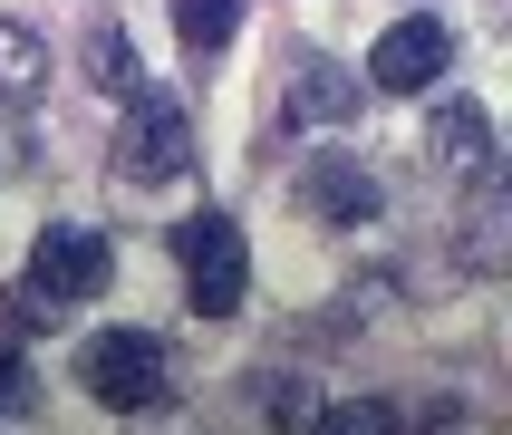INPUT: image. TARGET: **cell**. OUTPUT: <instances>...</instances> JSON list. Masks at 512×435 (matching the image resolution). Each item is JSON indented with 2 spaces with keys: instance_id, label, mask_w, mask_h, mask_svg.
I'll return each mask as SVG.
<instances>
[{
  "instance_id": "cell-6",
  "label": "cell",
  "mask_w": 512,
  "mask_h": 435,
  "mask_svg": "<svg viewBox=\"0 0 512 435\" xmlns=\"http://www.w3.org/2000/svg\"><path fill=\"white\" fill-rule=\"evenodd\" d=\"M300 203H310L319 223H368L377 213V174L358 155H310L300 165Z\"/></svg>"
},
{
  "instance_id": "cell-13",
  "label": "cell",
  "mask_w": 512,
  "mask_h": 435,
  "mask_svg": "<svg viewBox=\"0 0 512 435\" xmlns=\"http://www.w3.org/2000/svg\"><path fill=\"white\" fill-rule=\"evenodd\" d=\"M261 406H271V426H310V397H300V377H271V387H261Z\"/></svg>"
},
{
  "instance_id": "cell-10",
  "label": "cell",
  "mask_w": 512,
  "mask_h": 435,
  "mask_svg": "<svg viewBox=\"0 0 512 435\" xmlns=\"http://www.w3.org/2000/svg\"><path fill=\"white\" fill-rule=\"evenodd\" d=\"M39 78H49V49H39V29H29V20H0V97H29Z\"/></svg>"
},
{
  "instance_id": "cell-2",
  "label": "cell",
  "mask_w": 512,
  "mask_h": 435,
  "mask_svg": "<svg viewBox=\"0 0 512 435\" xmlns=\"http://www.w3.org/2000/svg\"><path fill=\"white\" fill-rule=\"evenodd\" d=\"M78 387L97 406H116V416L155 406L165 397V339H155V329H97V339L78 348Z\"/></svg>"
},
{
  "instance_id": "cell-8",
  "label": "cell",
  "mask_w": 512,
  "mask_h": 435,
  "mask_svg": "<svg viewBox=\"0 0 512 435\" xmlns=\"http://www.w3.org/2000/svg\"><path fill=\"white\" fill-rule=\"evenodd\" d=\"M426 155H435L445 174H493V116L474 107V97H445V107H435Z\"/></svg>"
},
{
  "instance_id": "cell-9",
  "label": "cell",
  "mask_w": 512,
  "mask_h": 435,
  "mask_svg": "<svg viewBox=\"0 0 512 435\" xmlns=\"http://www.w3.org/2000/svg\"><path fill=\"white\" fill-rule=\"evenodd\" d=\"M174 39L194 58H223L242 39V0H174Z\"/></svg>"
},
{
  "instance_id": "cell-1",
  "label": "cell",
  "mask_w": 512,
  "mask_h": 435,
  "mask_svg": "<svg viewBox=\"0 0 512 435\" xmlns=\"http://www.w3.org/2000/svg\"><path fill=\"white\" fill-rule=\"evenodd\" d=\"M174 261H184V300H194L203 319H232V310H242L252 252H242V223H232V213H194V223L174 232Z\"/></svg>"
},
{
  "instance_id": "cell-11",
  "label": "cell",
  "mask_w": 512,
  "mask_h": 435,
  "mask_svg": "<svg viewBox=\"0 0 512 435\" xmlns=\"http://www.w3.org/2000/svg\"><path fill=\"white\" fill-rule=\"evenodd\" d=\"M87 78H97V87H107V97H136V87H145V68H136V49H126V29H87Z\"/></svg>"
},
{
  "instance_id": "cell-12",
  "label": "cell",
  "mask_w": 512,
  "mask_h": 435,
  "mask_svg": "<svg viewBox=\"0 0 512 435\" xmlns=\"http://www.w3.org/2000/svg\"><path fill=\"white\" fill-rule=\"evenodd\" d=\"M310 435H397V406L348 397V406H329V416H310Z\"/></svg>"
},
{
  "instance_id": "cell-7",
  "label": "cell",
  "mask_w": 512,
  "mask_h": 435,
  "mask_svg": "<svg viewBox=\"0 0 512 435\" xmlns=\"http://www.w3.org/2000/svg\"><path fill=\"white\" fill-rule=\"evenodd\" d=\"M281 97H290V116H300V126H348V116H358V78H348L339 58H319V49L290 58Z\"/></svg>"
},
{
  "instance_id": "cell-5",
  "label": "cell",
  "mask_w": 512,
  "mask_h": 435,
  "mask_svg": "<svg viewBox=\"0 0 512 435\" xmlns=\"http://www.w3.org/2000/svg\"><path fill=\"white\" fill-rule=\"evenodd\" d=\"M445 68H455V29L426 20V10H416V20H397V29L368 49V87H387V97H416V87H435Z\"/></svg>"
},
{
  "instance_id": "cell-4",
  "label": "cell",
  "mask_w": 512,
  "mask_h": 435,
  "mask_svg": "<svg viewBox=\"0 0 512 435\" xmlns=\"http://www.w3.org/2000/svg\"><path fill=\"white\" fill-rule=\"evenodd\" d=\"M29 290H39L49 310H68V300H97V290H107V232L49 223V232H39V252H29Z\"/></svg>"
},
{
  "instance_id": "cell-3",
  "label": "cell",
  "mask_w": 512,
  "mask_h": 435,
  "mask_svg": "<svg viewBox=\"0 0 512 435\" xmlns=\"http://www.w3.org/2000/svg\"><path fill=\"white\" fill-rule=\"evenodd\" d=\"M116 165L136 174V184H174V174L194 165V116H184V97L136 87L126 97V126H116Z\"/></svg>"
}]
</instances>
